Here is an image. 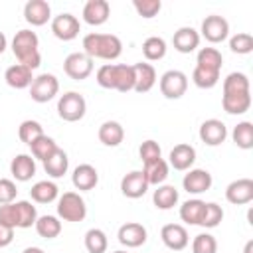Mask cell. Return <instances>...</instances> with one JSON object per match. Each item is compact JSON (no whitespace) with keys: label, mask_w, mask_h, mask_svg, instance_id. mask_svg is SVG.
Instances as JSON below:
<instances>
[{"label":"cell","mask_w":253,"mask_h":253,"mask_svg":"<svg viewBox=\"0 0 253 253\" xmlns=\"http://www.w3.org/2000/svg\"><path fill=\"white\" fill-rule=\"evenodd\" d=\"M59 91V81L53 73H40L38 77H34L32 85H30V97L36 103H47L51 101Z\"/></svg>","instance_id":"cell-5"},{"label":"cell","mask_w":253,"mask_h":253,"mask_svg":"<svg viewBox=\"0 0 253 253\" xmlns=\"http://www.w3.org/2000/svg\"><path fill=\"white\" fill-rule=\"evenodd\" d=\"M172 45L180 53H192L200 45V34L192 26H182L172 36Z\"/></svg>","instance_id":"cell-17"},{"label":"cell","mask_w":253,"mask_h":253,"mask_svg":"<svg viewBox=\"0 0 253 253\" xmlns=\"http://www.w3.org/2000/svg\"><path fill=\"white\" fill-rule=\"evenodd\" d=\"M12 51L18 59V63L30 67L32 71L40 67L42 55H40V40L38 34L32 30H20L16 32L12 40Z\"/></svg>","instance_id":"cell-2"},{"label":"cell","mask_w":253,"mask_h":253,"mask_svg":"<svg viewBox=\"0 0 253 253\" xmlns=\"http://www.w3.org/2000/svg\"><path fill=\"white\" fill-rule=\"evenodd\" d=\"M18 196L16 182L10 178H0V204H12Z\"/></svg>","instance_id":"cell-49"},{"label":"cell","mask_w":253,"mask_h":253,"mask_svg":"<svg viewBox=\"0 0 253 253\" xmlns=\"http://www.w3.org/2000/svg\"><path fill=\"white\" fill-rule=\"evenodd\" d=\"M87 215L85 200L77 192H63L57 198V217L63 221H83Z\"/></svg>","instance_id":"cell-4"},{"label":"cell","mask_w":253,"mask_h":253,"mask_svg":"<svg viewBox=\"0 0 253 253\" xmlns=\"http://www.w3.org/2000/svg\"><path fill=\"white\" fill-rule=\"evenodd\" d=\"M204 208H206V202H202V200H198V198L186 200V202L180 206V219H182L184 223H188V225H200Z\"/></svg>","instance_id":"cell-30"},{"label":"cell","mask_w":253,"mask_h":253,"mask_svg":"<svg viewBox=\"0 0 253 253\" xmlns=\"http://www.w3.org/2000/svg\"><path fill=\"white\" fill-rule=\"evenodd\" d=\"M115 91H134V69L126 63H115Z\"/></svg>","instance_id":"cell-31"},{"label":"cell","mask_w":253,"mask_h":253,"mask_svg":"<svg viewBox=\"0 0 253 253\" xmlns=\"http://www.w3.org/2000/svg\"><path fill=\"white\" fill-rule=\"evenodd\" d=\"M152 202L158 210H172L178 204V190L170 184H160L152 194Z\"/></svg>","instance_id":"cell-29"},{"label":"cell","mask_w":253,"mask_h":253,"mask_svg":"<svg viewBox=\"0 0 253 253\" xmlns=\"http://www.w3.org/2000/svg\"><path fill=\"white\" fill-rule=\"evenodd\" d=\"M223 219V210L219 204L215 202H208L206 208H204V213H202V219H200V225L202 227H208V229H213L221 223Z\"/></svg>","instance_id":"cell-42"},{"label":"cell","mask_w":253,"mask_h":253,"mask_svg":"<svg viewBox=\"0 0 253 253\" xmlns=\"http://www.w3.org/2000/svg\"><path fill=\"white\" fill-rule=\"evenodd\" d=\"M200 140L208 146H219L227 138V126L219 119H208L200 125Z\"/></svg>","instance_id":"cell-11"},{"label":"cell","mask_w":253,"mask_h":253,"mask_svg":"<svg viewBox=\"0 0 253 253\" xmlns=\"http://www.w3.org/2000/svg\"><path fill=\"white\" fill-rule=\"evenodd\" d=\"M12 241H14V229L0 225V247H8Z\"/></svg>","instance_id":"cell-50"},{"label":"cell","mask_w":253,"mask_h":253,"mask_svg":"<svg viewBox=\"0 0 253 253\" xmlns=\"http://www.w3.org/2000/svg\"><path fill=\"white\" fill-rule=\"evenodd\" d=\"M227 93H249V77L241 71H233L223 79V95Z\"/></svg>","instance_id":"cell-39"},{"label":"cell","mask_w":253,"mask_h":253,"mask_svg":"<svg viewBox=\"0 0 253 253\" xmlns=\"http://www.w3.org/2000/svg\"><path fill=\"white\" fill-rule=\"evenodd\" d=\"M71 182H73L75 190H79V192H89V190H93V188L99 184V172H97V168L91 166V164H79V166L73 168Z\"/></svg>","instance_id":"cell-19"},{"label":"cell","mask_w":253,"mask_h":253,"mask_svg":"<svg viewBox=\"0 0 253 253\" xmlns=\"http://www.w3.org/2000/svg\"><path fill=\"white\" fill-rule=\"evenodd\" d=\"M6 45H8V40H6V36H4V32H0V53H4V49H6Z\"/></svg>","instance_id":"cell-51"},{"label":"cell","mask_w":253,"mask_h":253,"mask_svg":"<svg viewBox=\"0 0 253 253\" xmlns=\"http://www.w3.org/2000/svg\"><path fill=\"white\" fill-rule=\"evenodd\" d=\"M22 253H43V249H40V247H26Z\"/></svg>","instance_id":"cell-52"},{"label":"cell","mask_w":253,"mask_h":253,"mask_svg":"<svg viewBox=\"0 0 253 253\" xmlns=\"http://www.w3.org/2000/svg\"><path fill=\"white\" fill-rule=\"evenodd\" d=\"M134 69V91L136 93H148L156 85V69L152 63L138 61L132 65Z\"/></svg>","instance_id":"cell-21"},{"label":"cell","mask_w":253,"mask_h":253,"mask_svg":"<svg viewBox=\"0 0 253 253\" xmlns=\"http://www.w3.org/2000/svg\"><path fill=\"white\" fill-rule=\"evenodd\" d=\"M42 134H43V126H42L38 121H34V119L22 121L20 126H18V138H20L22 142H26L28 146H30L36 138H40Z\"/></svg>","instance_id":"cell-41"},{"label":"cell","mask_w":253,"mask_h":253,"mask_svg":"<svg viewBox=\"0 0 253 253\" xmlns=\"http://www.w3.org/2000/svg\"><path fill=\"white\" fill-rule=\"evenodd\" d=\"M109 247V239H107V233L99 227H91L87 233H85V249L89 253H105Z\"/></svg>","instance_id":"cell-36"},{"label":"cell","mask_w":253,"mask_h":253,"mask_svg":"<svg viewBox=\"0 0 253 253\" xmlns=\"http://www.w3.org/2000/svg\"><path fill=\"white\" fill-rule=\"evenodd\" d=\"M132 6H134V10L138 12V16L150 20V18H154V16L160 12L162 2H160V0H134Z\"/></svg>","instance_id":"cell-46"},{"label":"cell","mask_w":253,"mask_h":253,"mask_svg":"<svg viewBox=\"0 0 253 253\" xmlns=\"http://www.w3.org/2000/svg\"><path fill=\"white\" fill-rule=\"evenodd\" d=\"M0 225L12 227V229L18 227V210H16V202H12V204H2V206H0Z\"/></svg>","instance_id":"cell-48"},{"label":"cell","mask_w":253,"mask_h":253,"mask_svg":"<svg viewBox=\"0 0 253 253\" xmlns=\"http://www.w3.org/2000/svg\"><path fill=\"white\" fill-rule=\"evenodd\" d=\"M168 158H170L168 166H172L174 170H180V172L190 170L192 164L196 162V148L192 144H188V142H180L170 150Z\"/></svg>","instance_id":"cell-18"},{"label":"cell","mask_w":253,"mask_h":253,"mask_svg":"<svg viewBox=\"0 0 253 253\" xmlns=\"http://www.w3.org/2000/svg\"><path fill=\"white\" fill-rule=\"evenodd\" d=\"M138 154H140V160H142V164H150V162H154V160L162 158V150H160V144H158L156 140H152V138H148V140H144V142L140 144V148H138Z\"/></svg>","instance_id":"cell-45"},{"label":"cell","mask_w":253,"mask_h":253,"mask_svg":"<svg viewBox=\"0 0 253 253\" xmlns=\"http://www.w3.org/2000/svg\"><path fill=\"white\" fill-rule=\"evenodd\" d=\"M30 198L38 204H51L59 198V188L55 182L51 180H40L32 186L30 190Z\"/></svg>","instance_id":"cell-26"},{"label":"cell","mask_w":253,"mask_h":253,"mask_svg":"<svg viewBox=\"0 0 253 253\" xmlns=\"http://www.w3.org/2000/svg\"><path fill=\"white\" fill-rule=\"evenodd\" d=\"M192 253H217V241L211 233H198L192 241Z\"/></svg>","instance_id":"cell-44"},{"label":"cell","mask_w":253,"mask_h":253,"mask_svg":"<svg viewBox=\"0 0 253 253\" xmlns=\"http://www.w3.org/2000/svg\"><path fill=\"white\" fill-rule=\"evenodd\" d=\"M24 18L32 26H43L51 18V6L45 0H28L24 6Z\"/></svg>","instance_id":"cell-20"},{"label":"cell","mask_w":253,"mask_h":253,"mask_svg":"<svg viewBox=\"0 0 253 253\" xmlns=\"http://www.w3.org/2000/svg\"><path fill=\"white\" fill-rule=\"evenodd\" d=\"M160 93L166 99H180L188 89V75L180 69H168L160 77Z\"/></svg>","instance_id":"cell-6"},{"label":"cell","mask_w":253,"mask_h":253,"mask_svg":"<svg viewBox=\"0 0 253 253\" xmlns=\"http://www.w3.org/2000/svg\"><path fill=\"white\" fill-rule=\"evenodd\" d=\"M168 172H170V166H168V162L164 158H158V160H154L150 164H144V168H142V174H144L148 186L164 184V180L168 178Z\"/></svg>","instance_id":"cell-27"},{"label":"cell","mask_w":253,"mask_h":253,"mask_svg":"<svg viewBox=\"0 0 253 253\" xmlns=\"http://www.w3.org/2000/svg\"><path fill=\"white\" fill-rule=\"evenodd\" d=\"M16 210H18V227L20 229H28V227L36 225L38 211H36V206L32 202L20 200V202H16Z\"/></svg>","instance_id":"cell-38"},{"label":"cell","mask_w":253,"mask_h":253,"mask_svg":"<svg viewBox=\"0 0 253 253\" xmlns=\"http://www.w3.org/2000/svg\"><path fill=\"white\" fill-rule=\"evenodd\" d=\"M67 168H69V158L67 152L61 148H57L47 160H43V170L51 178H61L63 174H67Z\"/></svg>","instance_id":"cell-28"},{"label":"cell","mask_w":253,"mask_h":253,"mask_svg":"<svg viewBox=\"0 0 253 253\" xmlns=\"http://www.w3.org/2000/svg\"><path fill=\"white\" fill-rule=\"evenodd\" d=\"M229 49L239 55H247L253 51V36L247 32H237L229 38Z\"/></svg>","instance_id":"cell-43"},{"label":"cell","mask_w":253,"mask_h":253,"mask_svg":"<svg viewBox=\"0 0 253 253\" xmlns=\"http://www.w3.org/2000/svg\"><path fill=\"white\" fill-rule=\"evenodd\" d=\"M160 237H162V243L172 249V251H182L188 247L190 243V237H188V231L184 225L180 223H166L162 229H160Z\"/></svg>","instance_id":"cell-14"},{"label":"cell","mask_w":253,"mask_h":253,"mask_svg":"<svg viewBox=\"0 0 253 253\" xmlns=\"http://www.w3.org/2000/svg\"><path fill=\"white\" fill-rule=\"evenodd\" d=\"M196 65L204 67V69H211V71H221L223 55H221V51L217 47H202L198 51Z\"/></svg>","instance_id":"cell-32"},{"label":"cell","mask_w":253,"mask_h":253,"mask_svg":"<svg viewBox=\"0 0 253 253\" xmlns=\"http://www.w3.org/2000/svg\"><path fill=\"white\" fill-rule=\"evenodd\" d=\"M253 251V239H249L247 243H245V249H243V253H251Z\"/></svg>","instance_id":"cell-53"},{"label":"cell","mask_w":253,"mask_h":253,"mask_svg":"<svg viewBox=\"0 0 253 253\" xmlns=\"http://www.w3.org/2000/svg\"><path fill=\"white\" fill-rule=\"evenodd\" d=\"M10 174L18 182H28L36 176V158L32 154H16L10 162Z\"/></svg>","instance_id":"cell-22"},{"label":"cell","mask_w":253,"mask_h":253,"mask_svg":"<svg viewBox=\"0 0 253 253\" xmlns=\"http://www.w3.org/2000/svg\"><path fill=\"white\" fill-rule=\"evenodd\" d=\"M200 32H202V36H204L210 43H221V42L227 40V36H229V22H227L223 16L211 14V16H206V18H204Z\"/></svg>","instance_id":"cell-9"},{"label":"cell","mask_w":253,"mask_h":253,"mask_svg":"<svg viewBox=\"0 0 253 253\" xmlns=\"http://www.w3.org/2000/svg\"><path fill=\"white\" fill-rule=\"evenodd\" d=\"M221 107L227 115H243L251 107V91L249 93H227L221 97Z\"/></svg>","instance_id":"cell-24"},{"label":"cell","mask_w":253,"mask_h":253,"mask_svg":"<svg viewBox=\"0 0 253 253\" xmlns=\"http://www.w3.org/2000/svg\"><path fill=\"white\" fill-rule=\"evenodd\" d=\"M117 237H119V243L125 245V247H140V245L146 243L148 233H146V227L142 223H138V221H126V223H123L119 227Z\"/></svg>","instance_id":"cell-12"},{"label":"cell","mask_w":253,"mask_h":253,"mask_svg":"<svg viewBox=\"0 0 253 253\" xmlns=\"http://www.w3.org/2000/svg\"><path fill=\"white\" fill-rule=\"evenodd\" d=\"M142 55L148 61H158L166 55V42L158 36H150L142 42Z\"/></svg>","instance_id":"cell-37"},{"label":"cell","mask_w":253,"mask_h":253,"mask_svg":"<svg viewBox=\"0 0 253 253\" xmlns=\"http://www.w3.org/2000/svg\"><path fill=\"white\" fill-rule=\"evenodd\" d=\"M146 190H148V182H146L142 170H132V172L125 174L123 180H121V192H123V196L130 198V200L142 198L146 194Z\"/></svg>","instance_id":"cell-15"},{"label":"cell","mask_w":253,"mask_h":253,"mask_svg":"<svg viewBox=\"0 0 253 253\" xmlns=\"http://www.w3.org/2000/svg\"><path fill=\"white\" fill-rule=\"evenodd\" d=\"M34 227H36L38 235L45 237V239H53L61 233V221L57 215H38Z\"/></svg>","instance_id":"cell-33"},{"label":"cell","mask_w":253,"mask_h":253,"mask_svg":"<svg viewBox=\"0 0 253 253\" xmlns=\"http://www.w3.org/2000/svg\"><path fill=\"white\" fill-rule=\"evenodd\" d=\"M231 138L235 142V146H239L241 150H249L253 148V125L249 121H241L233 126Z\"/></svg>","instance_id":"cell-35"},{"label":"cell","mask_w":253,"mask_h":253,"mask_svg":"<svg viewBox=\"0 0 253 253\" xmlns=\"http://www.w3.org/2000/svg\"><path fill=\"white\" fill-rule=\"evenodd\" d=\"M83 53L91 59H105L113 61L123 53V42L115 34H99L91 32L83 38Z\"/></svg>","instance_id":"cell-1"},{"label":"cell","mask_w":253,"mask_h":253,"mask_svg":"<svg viewBox=\"0 0 253 253\" xmlns=\"http://www.w3.org/2000/svg\"><path fill=\"white\" fill-rule=\"evenodd\" d=\"M99 140L105 144V146H119L123 140H125V128L121 123L117 121H105L101 126H99Z\"/></svg>","instance_id":"cell-25"},{"label":"cell","mask_w":253,"mask_h":253,"mask_svg":"<svg viewBox=\"0 0 253 253\" xmlns=\"http://www.w3.org/2000/svg\"><path fill=\"white\" fill-rule=\"evenodd\" d=\"M97 83L103 89H115V63H105L97 69Z\"/></svg>","instance_id":"cell-47"},{"label":"cell","mask_w":253,"mask_h":253,"mask_svg":"<svg viewBox=\"0 0 253 253\" xmlns=\"http://www.w3.org/2000/svg\"><path fill=\"white\" fill-rule=\"evenodd\" d=\"M113 253H126V251H113Z\"/></svg>","instance_id":"cell-54"},{"label":"cell","mask_w":253,"mask_h":253,"mask_svg":"<svg viewBox=\"0 0 253 253\" xmlns=\"http://www.w3.org/2000/svg\"><path fill=\"white\" fill-rule=\"evenodd\" d=\"M59 146H57V142L51 138V136H47V134H42L40 138H36L32 144H30V150H32V156L36 158V160H47L55 150H57Z\"/></svg>","instance_id":"cell-34"},{"label":"cell","mask_w":253,"mask_h":253,"mask_svg":"<svg viewBox=\"0 0 253 253\" xmlns=\"http://www.w3.org/2000/svg\"><path fill=\"white\" fill-rule=\"evenodd\" d=\"M51 32H53V36H55L57 40H61V42H71V40H75V38L79 36L81 24H79V20H77L73 14L61 12V14H57V16L51 20Z\"/></svg>","instance_id":"cell-8"},{"label":"cell","mask_w":253,"mask_h":253,"mask_svg":"<svg viewBox=\"0 0 253 253\" xmlns=\"http://www.w3.org/2000/svg\"><path fill=\"white\" fill-rule=\"evenodd\" d=\"M225 200L233 206H243L253 200V180L251 178H237L227 184Z\"/></svg>","instance_id":"cell-10"},{"label":"cell","mask_w":253,"mask_h":253,"mask_svg":"<svg viewBox=\"0 0 253 253\" xmlns=\"http://www.w3.org/2000/svg\"><path fill=\"white\" fill-rule=\"evenodd\" d=\"M87 113V101L77 91H67L57 99V115L67 123H77Z\"/></svg>","instance_id":"cell-3"},{"label":"cell","mask_w":253,"mask_h":253,"mask_svg":"<svg viewBox=\"0 0 253 253\" xmlns=\"http://www.w3.org/2000/svg\"><path fill=\"white\" fill-rule=\"evenodd\" d=\"M63 71L75 81H83L93 73V59L83 51H73L63 59Z\"/></svg>","instance_id":"cell-7"},{"label":"cell","mask_w":253,"mask_h":253,"mask_svg":"<svg viewBox=\"0 0 253 253\" xmlns=\"http://www.w3.org/2000/svg\"><path fill=\"white\" fill-rule=\"evenodd\" d=\"M211 184H213V178L204 168H190L182 180V186L188 194H204L211 188Z\"/></svg>","instance_id":"cell-13"},{"label":"cell","mask_w":253,"mask_h":253,"mask_svg":"<svg viewBox=\"0 0 253 253\" xmlns=\"http://www.w3.org/2000/svg\"><path fill=\"white\" fill-rule=\"evenodd\" d=\"M111 16V4L107 0H87L83 6V22L89 26H101Z\"/></svg>","instance_id":"cell-16"},{"label":"cell","mask_w":253,"mask_h":253,"mask_svg":"<svg viewBox=\"0 0 253 253\" xmlns=\"http://www.w3.org/2000/svg\"><path fill=\"white\" fill-rule=\"evenodd\" d=\"M4 79L12 89H26L32 85L34 81V73L30 67L22 65V63H14L4 71Z\"/></svg>","instance_id":"cell-23"},{"label":"cell","mask_w":253,"mask_h":253,"mask_svg":"<svg viewBox=\"0 0 253 253\" xmlns=\"http://www.w3.org/2000/svg\"><path fill=\"white\" fill-rule=\"evenodd\" d=\"M192 81L200 89H211L219 81V71H211V69H204V67L196 65L192 71Z\"/></svg>","instance_id":"cell-40"}]
</instances>
